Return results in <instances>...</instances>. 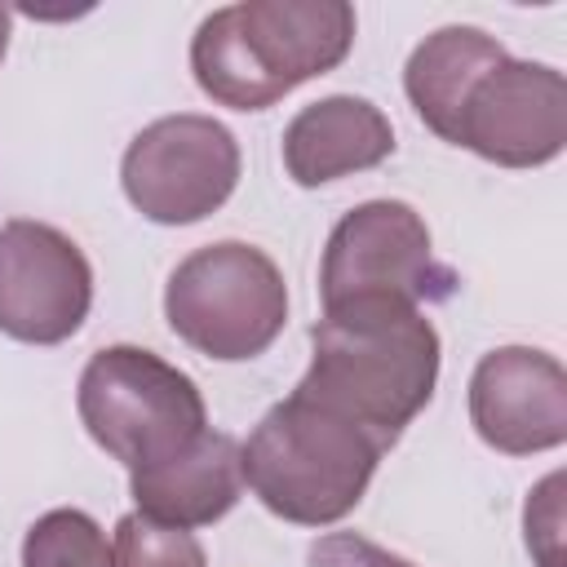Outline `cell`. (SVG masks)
<instances>
[{"label": "cell", "instance_id": "7", "mask_svg": "<svg viewBox=\"0 0 567 567\" xmlns=\"http://www.w3.org/2000/svg\"><path fill=\"white\" fill-rule=\"evenodd\" d=\"M439 266L421 213L403 199L359 204L337 221L319 266L323 310H346L363 301L421 306L439 288Z\"/></svg>", "mask_w": 567, "mask_h": 567}, {"label": "cell", "instance_id": "11", "mask_svg": "<svg viewBox=\"0 0 567 567\" xmlns=\"http://www.w3.org/2000/svg\"><path fill=\"white\" fill-rule=\"evenodd\" d=\"M137 514L164 523V527H204L230 514V505L244 492V461L239 443L230 434L204 430L186 452L128 474Z\"/></svg>", "mask_w": 567, "mask_h": 567}, {"label": "cell", "instance_id": "6", "mask_svg": "<svg viewBox=\"0 0 567 567\" xmlns=\"http://www.w3.org/2000/svg\"><path fill=\"white\" fill-rule=\"evenodd\" d=\"M128 204L159 226L217 213L239 182V146L213 115H164L146 124L120 164Z\"/></svg>", "mask_w": 567, "mask_h": 567}, {"label": "cell", "instance_id": "1", "mask_svg": "<svg viewBox=\"0 0 567 567\" xmlns=\"http://www.w3.org/2000/svg\"><path fill=\"white\" fill-rule=\"evenodd\" d=\"M310 346L315 354L297 394L341 412L385 447H394L403 425L434 399L439 332L416 306L363 301L323 310Z\"/></svg>", "mask_w": 567, "mask_h": 567}, {"label": "cell", "instance_id": "2", "mask_svg": "<svg viewBox=\"0 0 567 567\" xmlns=\"http://www.w3.org/2000/svg\"><path fill=\"white\" fill-rule=\"evenodd\" d=\"M354 44L341 0H244L208 13L190 40L199 89L230 111H266L297 84L332 71Z\"/></svg>", "mask_w": 567, "mask_h": 567}, {"label": "cell", "instance_id": "4", "mask_svg": "<svg viewBox=\"0 0 567 567\" xmlns=\"http://www.w3.org/2000/svg\"><path fill=\"white\" fill-rule=\"evenodd\" d=\"M80 421L120 465L151 470L186 452L204 430L199 385L142 346H106L80 372Z\"/></svg>", "mask_w": 567, "mask_h": 567}, {"label": "cell", "instance_id": "8", "mask_svg": "<svg viewBox=\"0 0 567 567\" xmlns=\"http://www.w3.org/2000/svg\"><path fill=\"white\" fill-rule=\"evenodd\" d=\"M93 306V270L71 235L44 221L0 226V332L27 346H58L80 332Z\"/></svg>", "mask_w": 567, "mask_h": 567}, {"label": "cell", "instance_id": "9", "mask_svg": "<svg viewBox=\"0 0 567 567\" xmlns=\"http://www.w3.org/2000/svg\"><path fill=\"white\" fill-rule=\"evenodd\" d=\"M452 142L501 168L549 164L567 142V80L554 66L505 53L470 89Z\"/></svg>", "mask_w": 567, "mask_h": 567}, {"label": "cell", "instance_id": "16", "mask_svg": "<svg viewBox=\"0 0 567 567\" xmlns=\"http://www.w3.org/2000/svg\"><path fill=\"white\" fill-rule=\"evenodd\" d=\"M306 567H412V563L381 549L377 540H368L359 532H332L310 545Z\"/></svg>", "mask_w": 567, "mask_h": 567}, {"label": "cell", "instance_id": "13", "mask_svg": "<svg viewBox=\"0 0 567 567\" xmlns=\"http://www.w3.org/2000/svg\"><path fill=\"white\" fill-rule=\"evenodd\" d=\"M505 58V49L483 35L478 27H443L434 35H425L403 71V89L408 102L416 106V115L425 120V128H434L443 142H452L456 115L470 97V89Z\"/></svg>", "mask_w": 567, "mask_h": 567}, {"label": "cell", "instance_id": "14", "mask_svg": "<svg viewBox=\"0 0 567 567\" xmlns=\"http://www.w3.org/2000/svg\"><path fill=\"white\" fill-rule=\"evenodd\" d=\"M22 567H115L102 527L80 509H49L22 540Z\"/></svg>", "mask_w": 567, "mask_h": 567}, {"label": "cell", "instance_id": "12", "mask_svg": "<svg viewBox=\"0 0 567 567\" xmlns=\"http://www.w3.org/2000/svg\"><path fill=\"white\" fill-rule=\"evenodd\" d=\"M394 151L390 120L350 93L310 102L284 128V164L297 186H323L359 168H377Z\"/></svg>", "mask_w": 567, "mask_h": 567}, {"label": "cell", "instance_id": "3", "mask_svg": "<svg viewBox=\"0 0 567 567\" xmlns=\"http://www.w3.org/2000/svg\"><path fill=\"white\" fill-rule=\"evenodd\" d=\"M381 456V439L297 390L275 403L239 447L252 496L301 527L346 518L363 501Z\"/></svg>", "mask_w": 567, "mask_h": 567}, {"label": "cell", "instance_id": "17", "mask_svg": "<svg viewBox=\"0 0 567 567\" xmlns=\"http://www.w3.org/2000/svg\"><path fill=\"white\" fill-rule=\"evenodd\" d=\"M558 474H549L540 487H536V496H540V509H545V518L536 514V505L527 501V545L536 549V558H540V567H563V549H558Z\"/></svg>", "mask_w": 567, "mask_h": 567}, {"label": "cell", "instance_id": "15", "mask_svg": "<svg viewBox=\"0 0 567 567\" xmlns=\"http://www.w3.org/2000/svg\"><path fill=\"white\" fill-rule=\"evenodd\" d=\"M111 558H115V567H208L204 549L190 532L164 527L146 514H124L115 523Z\"/></svg>", "mask_w": 567, "mask_h": 567}, {"label": "cell", "instance_id": "5", "mask_svg": "<svg viewBox=\"0 0 567 567\" xmlns=\"http://www.w3.org/2000/svg\"><path fill=\"white\" fill-rule=\"evenodd\" d=\"M168 328L199 354L239 363L257 359L288 323V288L279 266L239 239L195 248L164 288Z\"/></svg>", "mask_w": 567, "mask_h": 567}, {"label": "cell", "instance_id": "10", "mask_svg": "<svg viewBox=\"0 0 567 567\" xmlns=\"http://www.w3.org/2000/svg\"><path fill=\"white\" fill-rule=\"evenodd\" d=\"M470 421L505 456L549 452L567 439V372L554 354L501 346L470 377Z\"/></svg>", "mask_w": 567, "mask_h": 567}, {"label": "cell", "instance_id": "18", "mask_svg": "<svg viewBox=\"0 0 567 567\" xmlns=\"http://www.w3.org/2000/svg\"><path fill=\"white\" fill-rule=\"evenodd\" d=\"M4 49H9V9L0 4V58H4Z\"/></svg>", "mask_w": 567, "mask_h": 567}]
</instances>
